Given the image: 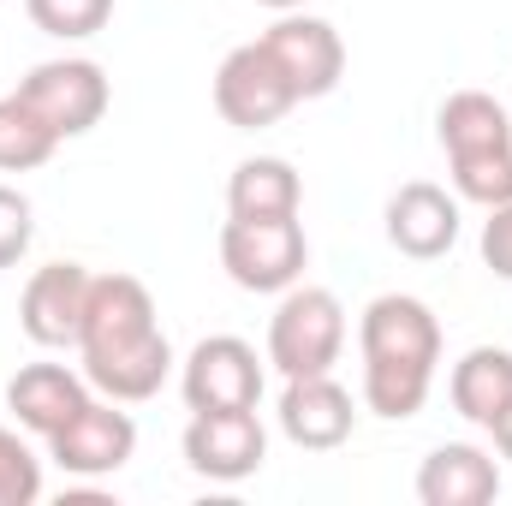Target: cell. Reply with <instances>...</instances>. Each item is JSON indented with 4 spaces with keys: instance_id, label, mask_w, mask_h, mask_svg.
Returning a JSON list of instances; mask_svg holds the SVG:
<instances>
[{
    "instance_id": "11",
    "label": "cell",
    "mask_w": 512,
    "mask_h": 506,
    "mask_svg": "<svg viewBox=\"0 0 512 506\" xmlns=\"http://www.w3.org/2000/svg\"><path fill=\"white\" fill-rule=\"evenodd\" d=\"M90 286H96V274L84 262H48V268H36L24 280V298H18V328L42 352L78 346L84 316H90Z\"/></svg>"
},
{
    "instance_id": "25",
    "label": "cell",
    "mask_w": 512,
    "mask_h": 506,
    "mask_svg": "<svg viewBox=\"0 0 512 506\" xmlns=\"http://www.w3.org/2000/svg\"><path fill=\"white\" fill-rule=\"evenodd\" d=\"M256 6H268V12H298L304 0H256Z\"/></svg>"
},
{
    "instance_id": "6",
    "label": "cell",
    "mask_w": 512,
    "mask_h": 506,
    "mask_svg": "<svg viewBox=\"0 0 512 506\" xmlns=\"http://www.w3.org/2000/svg\"><path fill=\"white\" fill-rule=\"evenodd\" d=\"M12 96L66 143V137H84L102 126L114 90H108V72L96 60H42V66H30V78Z\"/></svg>"
},
{
    "instance_id": "17",
    "label": "cell",
    "mask_w": 512,
    "mask_h": 506,
    "mask_svg": "<svg viewBox=\"0 0 512 506\" xmlns=\"http://www.w3.org/2000/svg\"><path fill=\"white\" fill-rule=\"evenodd\" d=\"M298 203H304L298 167L280 155H251L227 179V215L239 221H280V215H298Z\"/></svg>"
},
{
    "instance_id": "14",
    "label": "cell",
    "mask_w": 512,
    "mask_h": 506,
    "mask_svg": "<svg viewBox=\"0 0 512 506\" xmlns=\"http://www.w3.org/2000/svg\"><path fill=\"white\" fill-rule=\"evenodd\" d=\"M387 245L411 262H435L459 245V197L429 179H411L387 197Z\"/></svg>"
},
{
    "instance_id": "7",
    "label": "cell",
    "mask_w": 512,
    "mask_h": 506,
    "mask_svg": "<svg viewBox=\"0 0 512 506\" xmlns=\"http://www.w3.org/2000/svg\"><path fill=\"white\" fill-rule=\"evenodd\" d=\"M298 108V90L292 78L280 72V60L262 48V36L233 48L215 72V114L227 120L233 131H262V126H280L286 114Z\"/></svg>"
},
{
    "instance_id": "15",
    "label": "cell",
    "mask_w": 512,
    "mask_h": 506,
    "mask_svg": "<svg viewBox=\"0 0 512 506\" xmlns=\"http://www.w3.org/2000/svg\"><path fill=\"white\" fill-rule=\"evenodd\" d=\"M90 399H96L90 393V376H78L66 364H24L18 376L6 381V411L18 417V429H30L42 441L54 429H66Z\"/></svg>"
},
{
    "instance_id": "20",
    "label": "cell",
    "mask_w": 512,
    "mask_h": 506,
    "mask_svg": "<svg viewBox=\"0 0 512 506\" xmlns=\"http://www.w3.org/2000/svg\"><path fill=\"white\" fill-rule=\"evenodd\" d=\"M30 24L54 42H84L114 18V0H24Z\"/></svg>"
},
{
    "instance_id": "24",
    "label": "cell",
    "mask_w": 512,
    "mask_h": 506,
    "mask_svg": "<svg viewBox=\"0 0 512 506\" xmlns=\"http://www.w3.org/2000/svg\"><path fill=\"white\" fill-rule=\"evenodd\" d=\"M489 435H495V453H501V459L512 465V405L501 411V417H495V423H489Z\"/></svg>"
},
{
    "instance_id": "12",
    "label": "cell",
    "mask_w": 512,
    "mask_h": 506,
    "mask_svg": "<svg viewBox=\"0 0 512 506\" xmlns=\"http://www.w3.org/2000/svg\"><path fill=\"white\" fill-rule=\"evenodd\" d=\"M137 453V423L120 411V399H90L66 429L48 435V459L66 477H114Z\"/></svg>"
},
{
    "instance_id": "10",
    "label": "cell",
    "mask_w": 512,
    "mask_h": 506,
    "mask_svg": "<svg viewBox=\"0 0 512 506\" xmlns=\"http://www.w3.org/2000/svg\"><path fill=\"white\" fill-rule=\"evenodd\" d=\"M262 48L280 60V72L292 78L298 102H322L340 90V72H346V42L328 18H310V12H280L268 30H262Z\"/></svg>"
},
{
    "instance_id": "3",
    "label": "cell",
    "mask_w": 512,
    "mask_h": 506,
    "mask_svg": "<svg viewBox=\"0 0 512 506\" xmlns=\"http://www.w3.org/2000/svg\"><path fill=\"white\" fill-rule=\"evenodd\" d=\"M435 131L465 203H512V114L489 90H453L435 114Z\"/></svg>"
},
{
    "instance_id": "23",
    "label": "cell",
    "mask_w": 512,
    "mask_h": 506,
    "mask_svg": "<svg viewBox=\"0 0 512 506\" xmlns=\"http://www.w3.org/2000/svg\"><path fill=\"white\" fill-rule=\"evenodd\" d=\"M483 262L501 280H512V203H495L489 221H483Z\"/></svg>"
},
{
    "instance_id": "9",
    "label": "cell",
    "mask_w": 512,
    "mask_h": 506,
    "mask_svg": "<svg viewBox=\"0 0 512 506\" xmlns=\"http://www.w3.org/2000/svg\"><path fill=\"white\" fill-rule=\"evenodd\" d=\"M179 447H185V465L197 477H209V483H245L268 459V429H262L256 405H245V411H191Z\"/></svg>"
},
{
    "instance_id": "16",
    "label": "cell",
    "mask_w": 512,
    "mask_h": 506,
    "mask_svg": "<svg viewBox=\"0 0 512 506\" xmlns=\"http://www.w3.org/2000/svg\"><path fill=\"white\" fill-rule=\"evenodd\" d=\"M495 495H501V465L471 441H447L417 465L423 506H489Z\"/></svg>"
},
{
    "instance_id": "5",
    "label": "cell",
    "mask_w": 512,
    "mask_h": 506,
    "mask_svg": "<svg viewBox=\"0 0 512 506\" xmlns=\"http://www.w3.org/2000/svg\"><path fill=\"white\" fill-rule=\"evenodd\" d=\"M304 262H310V239L298 227V215H280V221H239L227 215L221 227V268L233 274V286L245 292H286L304 280Z\"/></svg>"
},
{
    "instance_id": "4",
    "label": "cell",
    "mask_w": 512,
    "mask_h": 506,
    "mask_svg": "<svg viewBox=\"0 0 512 506\" xmlns=\"http://www.w3.org/2000/svg\"><path fill=\"white\" fill-rule=\"evenodd\" d=\"M346 352V304L328 286H286L268 316V364L280 376H328Z\"/></svg>"
},
{
    "instance_id": "2",
    "label": "cell",
    "mask_w": 512,
    "mask_h": 506,
    "mask_svg": "<svg viewBox=\"0 0 512 506\" xmlns=\"http://www.w3.org/2000/svg\"><path fill=\"white\" fill-rule=\"evenodd\" d=\"M358 352H364V405L387 423H405L423 411V399L435 387L441 322L423 298L382 292V298H370V310L358 322Z\"/></svg>"
},
{
    "instance_id": "18",
    "label": "cell",
    "mask_w": 512,
    "mask_h": 506,
    "mask_svg": "<svg viewBox=\"0 0 512 506\" xmlns=\"http://www.w3.org/2000/svg\"><path fill=\"white\" fill-rule=\"evenodd\" d=\"M447 393H453V411H459L465 423L489 429V423L512 405V352H501V346H471V352L453 364Z\"/></svg>"
},
{
    "instance_id": "8",
    "label": "cell",
    "mask_w": 512,
    "mask_h": 506,
    "mask_svg": "<svg viewBox=\"0 0 512 506\" xmlns=\"http://www.w3.org/2000/svg\"><path fill=\"white\" fill-rule=\"evenodd\" d=\"M179 393L191 411H245L262 399V358L239 334H209L179 364Z\"/></svg>"
},
{
    "instance_id": "1",
    "label": "cell",
    "mask_w": 512,
    "mask_h": 506,
    "mask_svg": "<svg viewBox=\"0 0 512 506\" xmlns=\"http://www.w3.org/2000/svg\"><path fill=\"white\" fill-rule=\"evenodd\" d=\"M78 358H84L90 387L102 399H120V405L155 399L161 381L173 376V346H167L155 298L137 274H96Z\"/></svg>"
},
{
    "instance_id": "13",
    "label": "cell",
    "mask_w": 512,
    "mask_h": 506,
    "mask_svg": "<svg viewBox=\"0 0 512 506\" xmlns=\"http://www.w3.org/2000/svg\"><path fill=\"white\" fill-rule=\"evenodd\" d=\"M352 429H358V405L334 381V370L328 376H292L286 381V393H280V435L292 447L334 453V447L352 441Z\"/></svg>"
},
{
    "instance_id": "22",
    "label": "cell",
    "mask_w": 512,
    "mask_h": 506,
    "mask_svg": "<svg viewBox=\"0 0 512 506\" xmlns=\"http://www.w3.org/2000/svg\"><path fill=\"white\" fill-rule=\"evenodd\" d=\"M30 239H36V209H30V197L12 191V185H0V268L24 262Z\"/></svg>"
},
{
    "instance_id": "19",
    "label": "cell",
    "mask_w": 512,
    "mask_h": 506,
    "mask_svg": "<svg viewBox=\"0 0 512 506\" xmlns=\"http://www.w3.org/2000/svg\"><path fill=\"white\" fill-rule=\"evenodd\" d=\"M60 137L42 126L18 96H0V173H30L42 161H54Z\"/></svg>"
},
{
    "instance_id": "21",
    "label": "cell",
    "mask_w": 512,
    "mask_h": 506,
    "mask_svg": "<svg viewBox=\"0 0 512 506\" xmlns=\"http://www.w3.org/2000/svg\"><path fill=\"white\" fill-rule=\"evenodd\" d=\"M42 501V459L18 429L0 423V506H30Z\"/></svg>"
}]
</instances>
